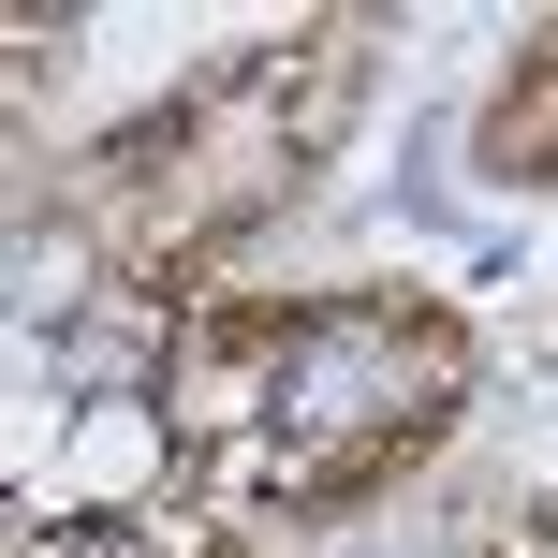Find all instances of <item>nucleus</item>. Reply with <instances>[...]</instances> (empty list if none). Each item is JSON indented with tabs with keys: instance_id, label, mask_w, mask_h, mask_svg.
<instances>
[{
	"instance_id": "f257e3e1",
	"label": "nucleus",
	"mask_w": 558,
	"mask_h": 558,
	"mask_svg": "<svg viewBox=\"0 0 558 558\" xmlns=\"http://www.w3.org/2000/svg\"><path fill=\"white\" fill-rule=\"evenodd\" d=\"M15 558H147L133 530H88V544H15Z\"/></svg>"
}]
</instances>
